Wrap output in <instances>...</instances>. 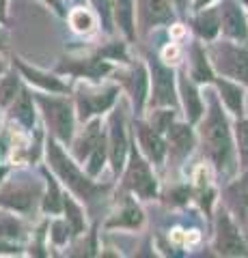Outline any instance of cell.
Masks as SVG:
<instances>
[{
    "mask_svg": "<svg viewBox=\"0 0 248 258\" xmlns=\"http://www.w3.org/2000/svg\"><path fill=\"white\" fill-rule=\"evenodd\" d=\"M203 144L207 155L214 159V164L218 168H225L231 155H233V142H231V132H229V123L227 118L222 116V112L218 110V106H212L207 120L203 123Z\"/></svg>",
    "mask_w": 248,
    "mask_h": 258,
    "instance_id": "1",
    "label": "cell"
},
{
    "mask_svg": "<svg viewBox=\"0 0 248 258\" xmlns=\"http://www.w3.org/2000/svg\"><path fill=\"white\" fill-rule=\"evenodd\" d=\"M47 159H50V166L57 170V174L63 179V183L76 194L78 198L82 200H91L95 194L100 191L97 185H93L86 176L76 168V164L71 159L65 157V153L61 151V147L57 142H47Z\"/></svg>",
    "mask_w": 248,
    "mask_h": 258,
    "instance_id": "2",
    "label": "cell"
},
{
    "mask_svg": "<svg viewBox=\"0 0 248 258\" xmlns=\"http://www.w3.org/2000/svg\"><path fill=\"white\" fill-rule=\"evenodd\" d=\"M212 58L214 64L222 74L239 80L248 86V47L233 45V43H222L212 47Z\"/></svg>",
    "mask_w": 248,
    "mask_h": 258,
    "instance_id": "3",
    "label": "cell"
},
{
    "mask_svg": "<svg viewBox=\"0 0 248 258\" xmlns=\"http://www.w3.org/2000/svg\"><path fill=\"white\" fill-rule=\"evenodd\" d=\"M39 103L43 108V114L50 129L54 132L59 140L67 142L74 134V112L65 99H57V97H39Z\"/></svg>",
    "mask_w": 248,
    "mask_h": 258,
    "instance_id": "4",
    "label": "cell"
},
{
    "mask_svg": "<svg viewBox=\"0 0 248 258\" xmlns=\"http://www.w3.org/2000/svg\"><path fill=\"white\" fill-rule=\"evenodd\" d=\"M125 185L142 198H154V194H156V181H154V176H151L149 164L142 161L140 153H136V149L132 151V157H130V168H127V174H125Z\"/></svg>",
    "mask_w": 248,
    "mask_h": 258,
    "instance_id": "5",
    "label": "cell"
},
{
    "mask_svg": "<svg viewBox=\"0 0 248 258\" xmlns=\"http://www.w3.org/2000/svg\"><path fill=\"white\" fill-rule=\"evenodd\" d=\"M151 78H154V103L156 106H175V76L169 67L151 58Z\"/></svg>",
    "mask_w": 248,
    "mask_h": 258,
    "instance_id": "6",
    "label": "cell"
},
{
    "mask_svg": "<svg viewBox=\"0 0 248 258\" xmlns=\"http://www.w3.org/2000/svg\"><path fill=\"white\" fill-rule=\"evenodd\" d=\"M216 249L225 256H246L248 247L244 243L239 230L235 228V224L229 220V217L222 213L218 220V237H216Z\"/></svg>",
    "mask_w": 248,
    "mask_h": 258,
    "instance_id": "7",
    "label": "cell"
},
{
    "mask_svg": "<svg viewBox=\"0 0 248 258\" xmlns=\"http://www.w3.org/2000/svg\"><path fill=\"white\" fill-rule=\"evenodd\" d=\"M220 24L222 30L229 39H235V41H246L248 39V22L244 18L242 9H239L237 0H225L220 9Z\"/></svg>",
    "mask_w": 248,
    "mask_h": 258,
    "instance_id": "8",
    "label": "cell"
},
{
    "mask_svg": "<svg viewBox=\"0 0 248 258\" xmlns=\"http://www.w3.org/2000/svg\"><path fill=\"white\" fill-rule=\"evenodd\" d=\"M138 18L142 28H151L158 24H169L175 20L169 0H138Z\"/></svg>",
    "mask_w": 248,
    "mask_h": 258,
    "instance_id": "9",
    "label": "cell"
},
{
    "mask_svg": "<svg viewBox=\"0 0 248 258\" xmlns=\"http://www.w3.org/2000/svg\"><path fill=\"white\" fill-rule=\"evenodd\" d=\"M136 134H138V142L142 151L147 153V157L154 161V164H162V159L166 155V144L162 140L160 132H156L151 125H142L138 123L136 125Z\"/></svg>",
    "mask_w": 248,
    "mask_h": 258,
    "instance_id": "10",
    "label": "cell"
},
{
    "mask_svg": "<svg viewBox=\"0 0 248 258\" xmlns=\"http://www.w3.org/2000/svg\"><path fill=\"white\" fill-rule=\"evenodd\" d=\"M125 129H123V116L117 114L113 118V127H110V159L115 164V170L119 172L123 166V157H125Z\"/></svg>",
    "mask_w": 248,
    "mask_h": 258,
    "instance_id": "11",
    "label": "cell"
},
{
    "mask_svg": "<svg viewBox=\"0 0 248 258\" xmlns=\"http://www.w3.org/2000/svg\"><path fill=\"white\" fill-rule=\"evenodd\" d=\"M169 147L173 151V155L177 157H186L188 153L194 147V136L188 125H171L169 129Z\"/></svg>",
    "mask_w": 248,
    "mask_h": 258,
    "instance_id": "12",
    "label": "cell"
},
{
    "mask_svg": "<svg viewBox=\"0 0 248 258\" xmlns=\"http://www.w3.org/2000/svg\"><path fill=\"white\" fill-rule=\"evenodd\" d=\"M117 88H108L104 93H95V95H80V110H82V118L95 114V112H104L110 103L115 101Z\"/></svg>",
    "mask_w": 248,
    "mask_h": 258,
    "instance_id": "13",
    "label": "cell"
},
{
    "mask_svg": "<svg viewBox=\"0 0 248 258\" xmlns=\"http://www.w3.org/2000/svg\"><path fill=\"white\" fill-rule=\"evenodd\" d=\"M33 203V191L24 185H15V187H9L0 194V205L18 209V211H26Z\"/></svg>",
    "mask_w": 248,
    "mask_h": 258,
    "instance_id": "14",
    "label": "cell"
},
{
    "mask_svg": "<svg viewBox=\"0 0 248 258\" xmlns=\"http://www.w3.org/2000/svg\"><path fill=\"white\" fill-rule=\"evenodd\" d=\"M127 88H130V93H132L136 110H140L142 103H145V97H147V74H145V69H142L140 64H136L134 71L130 74Z\"/></svg>",
    "mask_w": 248,
    "mask_h": 258,
    "instance_id": "15",
    "label": "cell"
},
{
    "mask_svg": "<svg viewBox=\"0 0 248 258\" xmlns=\"http://www.w3.org/2000/svg\"><path fill=\"white\" fill-rule=\"evenodd\" d=\"M102 129H100V123H91L89 127L84 129V134H82V138H80L76 142V155L78 159H84V157H89L91 153L95 151V147L102 142Z\"/></svg>",
    "mask_w": 248,
    "mask_h": 258,
    "instance_id": "16",
    "label": "cell"
},
{
    "mask_svg": "<svg viewBox=\"0 0 248 258\" xmlns=\"http://www.w3.org/2000/svg\"><path fill=\"white\" fill-rule=\"evenodd\" d=\"M218 88H220V95H222V101L227 103V108L233 112V114L242 116L244 112V95H242V88L225 82V80H218Z\"/></svg>",
    "mask_w": 248,
    "mask_h": 258,
    "instance_id": "17",
    "label": "cell"
},
{
    "mask_svg": "<svg viewBox=\"0 0 248 258\" xmlns=\"http://www.w3.org/2000/svg\"><path fill=\"white\" fill-rule=\"evenodd\" d=\"M179 91H181V97H183V106H186V116L188 120H199V116H201V99H199V95L194 91V86H192L188 82V78H183L181 80V86H179Z\"/></svg>",
    "mask_w": 248,
    "mask_h": 258,
    "instance_id": "18",
    "label": "cell"
},
{
    "mask_svg": "<svg viewBox=\"0 0 248 258\" xmlns=\"http://www.w3.org/2000/svg\"><path fill=\"white\" fill-rule=\"evenodd\" d=\"M115 18L127 37H134V0H115Z\"/></svg>",
    "mask_w": 248,
    "mask_h": 258,
    "instance_id": "19",
    "label": "cell"
},
{
    "mask_svg": "<svg viewBox=\"0 0 248 258\" xmlns=\"http://www.w3.org/2000/svg\"><path fill=\"white\" fill-rule=\"evenodd\" d=\"M13 116L20 120L24 127H30L35 123V110H33V97L28 91H20V97L13 103Z\"/></svg>",
    "mask_w": 248,
    "mask_h": 258,
    "instance_id": "20",
    "label": "cell"
},
{
    "mask_svg": "<svg viewBox=\"0 0 248 258\" xmlns=\"http://www.w3.org/2000/svg\"><path fill=\"white\" fill-rule=\"evenodd\" d=\"M78 64H63V71H71V74H78V76H89V78H100V76H104L106 71L110 69L106 62L104 60H95V58H91V60H76Z\"/></svg>",
    "mask_w": 248,
    "mask_h": 258,
    "instance_id": "21",
    "label": "cell"
},
{
    "mask_svg": "<svg viewBox=\"0 0 248 258\" xmlns=\"http://www.w3.org/2000/svg\"><path fill=\"white\" fill-rule=\"evenodd\" d=\"M69 22H71V26H74V30L84 32V35H89V32H93V28H95V18L91 15V11H86V9L71 11Z\"/></svg>",
    "mask_w": 248,
    "mask_h": 258,
    "instance_id": "22",
    "label": "cell"
},
{
    "mask_svg": "<svg viewBox=\"0 0 248 258\" xmlns=\"http://www.w3.org/2000/svg\"><path fill=\"white\" fill-rule=\"evenodd\" d=\"M218 26H220V22L216 20L214 13H205L201 18L194 20V28L203 39H214L216 32H218Z\"/></svg>",
    "mask_w": 248,
    "mask_h": 258,
    "instance_id": "23",
    "label": "cell"
},
{
    "mask_svg": "<svg viewBox=\"0 0 248 258\" xmlns=\"http://www.w3.org/2000/svg\"><path fill=\"white\" fill-rule=\"evenodd\" d=\"M140 222H142L140 209L134 205H127L121 211V215H119L115 222H110V226H130V228H136V226H140Z\"/></svg>",
    "mask_w": 248,
    "mask_h": 258,
    "instance_id": "24",
    "label": "cell"
},
{
    "mask_svg": "<svg viewBox=\"0 0 248 258\" xmlns=\"http://www.w3.org/2000/svg\"><path fill=\"white\" fill-rule=\"evenodd\" d=\"M22 71L28 76V80L30 82H35V84H39V86H43V88H50V91H65V86H63L57 78H47V76H43V74H39V71H30L28 67H24L22 64Z\"/></svg>",
    "mask_w": 248,
    "mask_h": 258,
    "instance_id": "25",
    "label": "cell"
},
{
    "mask_svg": "<svg viewBox=\"0 0 248 258\" xmlns=\"http://www.w3.org/2000/svg\"><path fill=\"white\" fill-rule=\"evenodd\" d=\"M194 69H192V76H194L196 80H201V82H207V80H212V71H210V64H207V60H205V54H203V50L201 47H194Z\"/></svg>",
    "mask_w": 248,
    "mask_h": 258,
    "instance_id": "26",
    "label": "cell"
},
{
    "mask_svg": "<svg viewBox=\"0 0 248 258\" xmlns=\"http://www.w3.org/2000/svg\"><path fill=\"white\" fill-rule=\"evenodd\" d=\"M15 91H18V76L15 74H7L0 80V103L7 106L15 99Z\"/></svg>",
    "mask_w": 248,
    "mask_h": 258,
    "instance_id": "27",
    "label": "cell"
},
{
    "mask_svg": "<svg viewBox=\"0 0 248 258\" xmlns=\"http://www.w3.org/2000/svg\"><path fill=\"white\" fill-rule=\"evenodd\" d=\"M237 151H239V159L242 164L248 166V118L246 120H239L237 123Z\"/></svg>",
    "mask_w": 248,
    "mask_h": 258,
    "instance_id": "28",
    "label": "cell"
},
{
    "mask_svg": "<svg viewBox=\"0 0 248 258\" xmlns=\"http://www.w3.org/2000/svg\"><path fill=\"white\" fill-rule=\"evenodd\" d=\"M22 235V226L20 222L11 215H0V237L5 239H15Z\"/></svg>",
    "mask_w": 248,
    "mask_h": 258,
    "instance_id": "29",
    "label": "cell"
},
{
    "mask_svg": "<svg viewBox=\"0 0 248 258\" xmlns=\"http://www.w3.org/2000/svg\"><path fill=\"white\" fill-rule=\"evenodd\" d=\"M63 207V200H61V194L57 189V183L52 179L47 181V196H45V203H43V209L50 213H59Z\"/></svg>",
    "mask_w": 248,
    "mask_h": 258,
    "instance_id": "30",
    "label": "cell"
},
{
    "mask_svg": "<svg viewBox=\"0 0 248 258\" xmlns=\"http://www.w3.org/2000/svg\"><path fill=\"white\" fill-rule=\"evenodd\" d=\"M104 159H106V144H104V140H102L97 147H95V151L89 155V168H86V170H89L91 176H95V174L102 170Z\"/></svg>",
    "mask_w": 248,
    "mask_h": 258,
    "instance_id": "31",
    "label": "cell"
},
{
    "mask_svg": "<svg viewBox=\"0 0 248 258\" xmlns=\"http://www.w3.org/2000/svg\"><path fill=\"white\" fill-rule=\"evenodd\" d=\"M63 207H65V211H67V222L71 224V228H74V232H82V213H80V209L71 203V200H63Z\"/></svg>",
    "mask_w": 248,
    "mask_h": 258,
    "instance_id": "32",
    "label": "cell"
},
{
    "mask_svg": "<svg viewBox=\"0 0 248 258\" xmlns=\"http://www.w3.org/2000/svg\"><path fill=\"white\" fill-rule=\"evenodd\" d=\"M173 125V112H169V110H158V112H154V116H151V127L156 129V132H166Z\"/></svg>",
    "mask_w": 248,
    "mask_h": 258,
    "instance_id": "33",
    "label": "cell"
},
{
    "mask_svg": "<svg viewBox=\"0 0 248 258\" xmlns=\"http://www.w3.org/2000/svg\"><path fill=\"white\" fill-rule=\"evenodd\" d=\"M93 5H95V9H97L100 13V18H102V24H104V28L110 30V0H93Z\"/></svg>",
    "mask_w": 248,
    "mask_h": 258,
    "instance_id": "34",
    "label": "cell"
},
{
    "mask_svg": "<svg viewBox=\"0 0 248 258\" xmlns=\"http://www.w3.org/2000/svg\"><path fill=\"white\" fill-rule=\"evenodd\" d=\"M67 235H69V224L65 222H57L52 226V239L57 241V243H65L67 241Z\"/></svg>",
    "mask_w": 248,
    "mask_h": 258,
    "instance_id": "35",
    "label": "cell"
},
{
    "mask_svg": "<svg viewBox=\"0 0 248 258\" xmlns=\"http://www.w3.org/2000/svg\"><path fill=\"white\" fill-rule=\"evenodd\" d=\"M177 56H179V52H177V47H166V50H164V58L166 60H171V58H177Z\"/></svg>",
    "mask_w": 248,
    "mask_h": 258,
    "instance_id": "36",
    "label": "cell"
},
{
    "mask_svg": "<svg viewBox=\"0 0 248 258\" xmlns=\"http://www.w3.org/2000/svg\"><path fill=\"white\" fill-rule=\"evenodd\" d=\"M45 3H50L52 7H54V9H57V11H63V5H61V0H45Z\"/></svg>",
    "mask_w": 248,
    "mask_h": 258,
    "instance_id": "37",
    "label": "cell"
},
{
    "mask_svg": "<svg viewBox=\"0 0 248 258\" xmlns=\"http://www.w3.org/2000/svg\"><path fill=\"white\" fill-rule=\"evenodd\" d=\"M175 3H177L179 9H186V3H188V0H175Z\"/></svg>",
    "mask_w": 248,
    "mask_h": 258,
    "instance_id": "38",
    "label": "cell"
},
{
    "mask_svg": "<svg viewBox=\"0 0 248 258\" xmlns=\"http://www.w3.org/2000/svg\"><path fill=\"white\" fill-rule=\"evenodd\" d=\"M5 5H7V0H0V11L5 9Z\"/></svg>",
    "mask_w": 248,
    "mask_h": 258,
    "instance_id": "39",
    "label": "cell"
},
{
    "mask_svg": "<svg viewBox=\"0 0 248 258\" xmlns=\"http://www.w3.org/2000/svg\"><path fill=\"white\" fill-rule=\"evenodd\" d=\"M246 239H248V220H246Z\"/></svg>",
    "mask_w": 248,
    "mask_h": 258,
    "instance_id": "40",
    "label": "cell"
},
{
    "mask_svg": "<svg viewBox=\"0 0 248 258\" xmlns=\"http://www.w3.org/2000/svg\"><path fill=\"white\" fill-rule=\"evenodd\" d=\"M3 174H5V170H3V168H0V179H3Z\"/></svg>",
    "mask_w": 248,
    "mask_h": 258,
    "instance_id": "41",
    "label": "cell"
},
{
    "mask_svg": "<svg viewBox=\"0 0 248 258\" xmlns=\"http://www.w3.org/2000/svg\"><path fill=\"white\" fill-rule=\"evenodd\" d=\"M0 47H3V37H0Z\"/></svg>",
    "mask_w": 248,
    "mask_h": 258,
    "instance_id": "42",
    "label": "cell"
},
{
    "mask_svg": "<svg viewBox=\"0 0 248 258\" xmlns=\"http://www.w3.org/2000/svg\"><path fill=\"white\" fill-rule=\"evenodd\" d=\"M244 5H246V7H248V0H244Z\"/></svg>",
    "mask_w": 248,
    "mask_h": 258,
    "instance_id": "43",
    "label": "cell"
},
{
    "mask_svg": "<svg viewBox=\"0 0 248 258\" xmlns=\"http://www.w3.org/2000/svg\"><path fill=\"white\" fill-rule=\"evenodd\" d=\"M0 71H3V62H0Z\"/></svg>",
    "mask_w": 248,
    "mask_h": 258,
    "instance_id": "44",
    "label": "cell"
}]
</instances>
